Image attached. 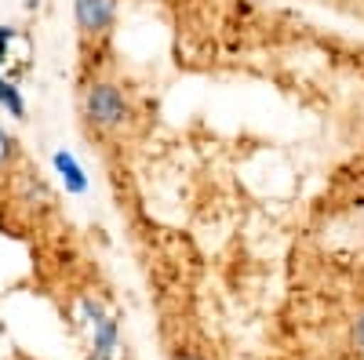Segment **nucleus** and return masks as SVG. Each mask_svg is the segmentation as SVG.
I'll return each instance as SVG.
<instances>
[{"mask_svg": "<svg viewBox=\"0 0 364 360\" xmlns=\"http://www.w3.org/2000/svg\"><path fill=\"white\" fill-rule=\"evenodd\" d=\"M84 113H87V120L95 128L113 131V128H120L128 120V99L120 95L117 84L95 80V84L87 87V95H84Z\"/></svg>", "mask_w": 364, "mask_h": 360, "instance_id": "1", "label": "nucleus"}, {"mask_svg": "<svg viewBox=\"0 0 364 360\" xmlns=\"http://www.w3.org/2000/svg\"><path fill=\"white\" fill-rule=\"evenodd\" d=\"M73 15H77L80 33L87 37L106 33L117 18V0H73Z\"/></svg>", "mask_w": 364, "mask_h": 360, "instance_id": "2", "label": "nucleus"}, {"mask_svg": "<svg viewBox=\"0 0 364 360\" xmlns=\"http://www.w3.org/2000/svg\"><path fill=\"white\" fill-rule=\"evenodd\" d=\"M51 164H55V175L63 178V186H66V193H87V175H84V168L77 164V157L70 153V149H55L51 153Z\"/></svg>", "mask_w": 364, "mask_h": 360, "instance_id": "3", "label": "nucleus"}, {"mask_svg": "<svg viewBox=\"0 0 364 360\" xmlns=\"http://www.w3.org/2000/svg\"><path fill=\"white\" fill-rule=\"evenodd\" d=\"M0 106L8 109V116L26 120V99H22V92H18L8 77H0Z\"/></svg>", "mask_w": 364, "mask_h": 360, "instance_id": "4", "label": "nucleus"}, {"mask_svg": "<svg viewBox=\"0 0 364 360\" xmlns=\"http://www.w3.org/2000/svg\"><path fill=\"white\" fill-rule=\"evenodd\" d=\"M15 146H18V142H15L4 128H0V171H4V168L15 160Z\"/></svg>", "mask_w": 364, "mask_h": 360, "instance_id": "5", "label": "nucleus"}, {"mask_svg": "<svg viewBox=\"0 0 364 360\" xmlns=\"http://www.w3.org/2000/svg\"><path fill=\"white\" fill-rule=\"evenodd\" d=\"M11 40H15V29L11 26H0V66H4L8 55H11Z\"/></svg>", "mask_w": 364, "mask_h": 360, "instance_id": "6", "label": "nucleus"}, {"mask_svg": "<svg viewBox=\"0 0 364 360\" xmlns=\"http://www.w3.org/2000/svg\"><path fill=\"white\" fill-rule=\"evenodd\" d=\"M353 342H357V349L364 353V310H360L357 320H353Z\"/></svg>", "mask_w": 364, "mask_h": 360, "instance_id": "7", "label": "nucleus"}, {"mask_svg": "<svg viewBox=\"0 0 364 360\" xmlns=\"http://www.w3.org/2000/svg\"><path fill=\"white\" fill-rule=\"evenodd\" d=\"M171 360H204V356H200V353H175Z\"/></svg>", "mask_w": 364, "mask_h": 360, "instance_id": "8", "label": "nucleus"}]
</instances>
